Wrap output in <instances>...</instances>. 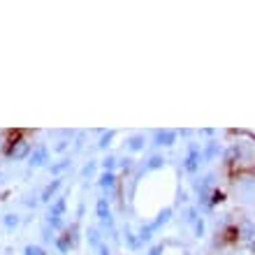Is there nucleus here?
Wrapping results in <instances>:
<instances>
[{
  "instance_id": "17",
  "label": "nucleus",
  "mask_w": 255,
  "mask_h": 255,
  "mask_svg": "<svg viewBox=\"0 0 255 255\" xmlns=\"http://www.w3.org/2000/svg\"><path fill=\"white\" fill-rule=\"evenodd\" d=\"M195 235H197V237L204 235V223H202V221H195Z\"/></svg>"
},
{
  "instance_id": "7",
  "label": "nucleus",
  "mask_w": 255,
  "mask_h": 255,
  "mask_svg": "<svg viewBox=\"0 0 255 255\" xmlns=\"http://www.w3.org/2000/svg\"><path fill=\"white\" fill-rule=\"evenodd\" d=\"M114 183H116V176L112 174V172H105L100 179V186L102 188H114Z\"/></svg>"
},
{
  "instance_id": "8",
  "label": "nucleus",
  "mask_w": 255,
  "mask_h": 255,
  "mask_svg": "<svg viewBox=\"0 0 255 255\" xmlns=\"http://www.w3.org/2000/svg\"><path fill=\"white\" fill-rule=\"evenodd\" d=\"M98 216H100L102 221H109V204H107V200L98 202Z\"/></svg>"
},
{
  "instance_id": "20",
  "label": "nucleus",
  "mask_w": 255,
  "mask_h": 255,
  "mask_svg": "<svg viewBox=\"0 0 255 255\" xmlns=\"http://www.w3.org/2000/svg\"><path fill=\"white\" fill-rule=\"evenodd\" d=\"M102 165H105V169H112V167H114V158H107Z\"/></svg>"
},
{
  "instance_id": "3",
  "label": "nucleus",
  "mask_w": 255,
  "mask_h": 255,
  "mask_svg": "<svg viewBox=\"0 0 255 255\" xmlns=\"http://www.w3.org/2000/svg\"><path fill=\"white\" fill-rule=\"evenodd\" d=\"M169 216H172V209H165V211H162V214L158 216V218H155L151 225H146V230H148V232H155V230L160 228V225H165V223L169 221Z\"/></svg>"
},
{
  "instance_id": "11",
  "label": "nucleus",
  "mask_w": 255,
  "mask_h": 255,
  "mask_svg": "<svg viewBox=\"0 0 255 255\" xmlns=\"http://www.w3.org/2000/svg\"><path fill=\"white\" fill-rule=\"evenodd\" d=\"M237 158H239V148H237V146L228 148V153H225V162H235Z\"/></svg>"
},
{
  "instance_id": "12",
  "label": "nucleus",
  "mask_w": 255,
  "mask_h": 255,
  "mask_svg": "<svg viewBox=\"0 0 255 255\" xmlns=\"http://www.w3.org/2000/svg\"><path fill=\"white\" fill-rule=\"evenodd\" d=\"M63 211H65V200H63V197H61V200L56 202V207L51 209V214H49V216H61Z\"/></svg>"
},
{
  "instance_id": "1",
  "label": "nucleus",
  "mask_w": 255,
  "mask_h": 255,
  "mask_svg": "<svg viewBox=\"0 0 255 255\" xmlns=\"http://www.w3.org/2000/svg\"><path fill=\"white\" fill-rule=\"evenodd\" d=\"M28 153H30V144H28L26 139H16L12 146L7 148V155L14 158V160H23Z\"/></svg>"
},
{
  "instance_id": "21",
  "label": "nucleus",
  "mask_w": 255,
  "mask_h": 255,
  "mask_svg": "<svg viewBox=\"0 0 255 255\" xmlns=\"http://www.w3.org/2000/svg\"><path fill=\"white\" fill-rule=\"evenodd\" d=\"M148 255H162V249H160V246H155V249L148 251Z\"/></svg>"
},
{
  "instance_id": "13",
  "label": "nucleus",
  "mask_w": 255,
  "mask_h": 255,
  "mask_svg": "<svg viewBox=\"0 0 255 255\" xmlns=\"http://www.w3.org/2000/svg\"><path fill=\"white\" fill-rule=\"evenodd\" d=\"M128 146L132 148V151H139V148L144 146V139H141V137H132V139H130V144H128Z\"/></svg>"
},
{
  "instance_id": "19",
  "label": "nucleus",
  "mask_w": 255,
  "mask_h": 255,
  "mask_svg": "<svg viewBox=\"0 0 255 255\" xmlns=\"http://www.w3.org/2000/svg\"><path fill=\"white\" fill-rule=\"evenodd\" d=\"M112 137H114V132H107V134H105V137H102V141H100V146H107Z\"/></svg>"
},
{
  "instance_id": "18",
  "label": "nucleus",
  "mask_w": 255,
  "mask_h": 255,
  "mask_svg": "<svg viewBox=\"0 0 255 255\" xmlns=\"http://www.w3.org/2000/svg\"><path fill=\"white\" fill-rule=\"evenodd\" d=\"M49 223L54 225V228H61L63 221H61V216H49Z\"/></svg>"
},
{
  "instance_id": "9",
  "label": "nucleus",
  "mask_w": 255,
  "mask_h": 255,
  "mask_svg": "<svg viewBox=\"0 0 255 255\" xmlns=\"http://www.w3.org/2000/svg\"><path fill=\"white\" fill-rule=\"evenodd\" d=\"M162 165H165V160H162L160 155H153V158L146 162V169H158V167H162Z\"/></svg>"
},
{
  "instance_id": "15",
  "label": "nucleus",
  "mask_w": 255,
  "mask_h": 255,
  "mask_svg": "<svg viewBox=\"0 0 255 255\" xmlns=\"http://www.w3.org/2000/svg\"><path fill=\"white\" fill-rule=\"evenodd\" d=\"M16 223H19V218H16V216H14V214L5 216V225H7V228H14Z\"/></svg>"
},
{
  "instance_id": "5",
  "label": "nucleus",
  "mask_w": 255,
  "mask_h": 255,
  "mask_svg": "<svg viewBox=\"0 0 255 255\" xmlns=\"http://www.w3.org/2000/svg\"><path fill=\"white\" fill-rule=\"evenodd\" d=\"M58 188H61V179H54V181H51L47 188H44V193H42V200L49 202V200H51V195H54Z\"/></svg>"
},
{
  "instance_id": "16",
  "label": "nucleus",
  "mask_w": 255,
  "mask_h": 255,
  "mask_svg": "<svg viewBox=\"0 0 255 255\" xmlns=\"http://www.w3.org/2000/svg\"><path fill=\"white\" fill-rule=\"evenodd\" d=\"M23 255H44V253H42V249H37V246H28Z\"/></svg>"
},
{
  "instance_id": "2",
  "label": "nucleus",
  "mask_w": 255,
  "mask_h": 255,
  "mask_svg": "<svg viewBox=\"0 0 255 255\" xmlns=\"http://www.w3.org/2000/svg\"><path fill=\"white\" fill-rule=\"evenodd\" d=\"M174 139L176 132H172V130H162L155 134V144H160V146H169V144H174Z\"/></svg>"
},
{
  "instance_id": "4",
  "label": "nucleus",
  "mask_w": 255,
  "mask_h": 255,
  "mask_svg": "<svg viewBox=\"0 0 255 255\" xmlns=\"http://www.w3.org/2000/svg\"><path fill=\"white\" fill-rule=\"evenodd\" d=\"M47 148H37V151H35L33 155H30V165H33V167H40V165H44V162H47Z\"/></svg>"
},
{
  "instance_id": "14",
  "label": "nucleus",
  "mask_w": 255,
  "mask_h": 255,
  "mask_svg": "<svg viewBox=\"0 0 255 255\" xmlns=\"http://www.w3.org/2000/svg\"><path fill=\"white\" fill-rule=\"evenodd\" d=\"M242 235L246 237V239H251V237L255 235V232H253V225H251V223H244V225H242Z\"/></svg>"
},
{
  "instance_id": "6",
  "label": "nucleus",
  "mask_w": 255,
  "mask_h": 255,
  "mask_svg": "<svg viewBox=\"0 0 255 255\" xmlns=\"http://www.w3.org/2000/svg\"><path fill=\"white\" fill-rule=\"evenodd\" d=\"M197 165H200V153H197V148H193L188 155V160H186V169H188V172H195Z\"/></svg>"
},
{
  "instance_id": "10",
  "label": "nucleus",
  "mask_w": 255,
  "mask_h": 255,
  "mask_svg": "<svg viewBox=\"0 0 255 255\" xmlns=\"http://www.w3.org/2000/svg\"><path fill=\"white\" fill-rule=\"evenodd\" d=\"M56 246H58V251H61V253H67V251H70V235H65L63 239H58V242H56Z\"/></svg>"
}]
</instances>
